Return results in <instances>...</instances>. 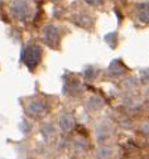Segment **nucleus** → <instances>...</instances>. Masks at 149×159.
<instances>
[{
	"label": "nucleus",
	"instance_id": "obj_7",
	"mask_svg": "<svg viewBox=\"0 0 149 159\" xmlns=\"http://www.w3.org/2000/svg\"><path fill=\"white\" fill-rule=\"evenodd\" d=\"M102 105H104V102L100 97H91L89 100V104H87L90 110H100Z\"/></svg>",
	"mask_w": 149,
	"mask_h": 159
},
{
	"label": "nucleus",
	"instance_id": "obj_1",
	"mask_svg": "<svg viewBox=\"0 0 149 159\" xmlns=\"http://www.w3.org/2000/svg\"><path fill=\"white\" fill-rule=\"evenodd\" d=\"M12 11L18 19H26L32 11V7L28 0H13Z\"/></svg>",
	"mask_w": 149,
	"mask_h": 159
},
{
	"label": "nucleus",
	"instance_id": "obj_8",
	"mask_svg": "<svg viewBox=\"0 0 149 159\" xmlns=\"http://www.w3.org/2000/svg\"><path fill=\"white\" fill-rule=\"evenodd\" d=\"M110 154H111V150H110L109 148H100L97 155H99L100 158H104V159H105V158H109Z\"/></svg>",
	"mask_w": 149,
	"mask_h": 159
},
{
	"label": "nucleus",
	"instance_id": "obj_6",
	"mask_svg": "<svg viewBox=\"0 0 149 159\" xmlns=\"http://www.w3.org/2000/svg\"><path fill=\"white\" fill-rule=\"evenodd\" d=\"M59 124H61V128L65 130V131H68L72 129L73 126V117L68 114H65V115H62L61 119H59Z\"/></svg>",
	"mask_w": 149,
	"mask_h": 159
},
{
	"label": "nucleus",
	"instance_id": "obj_12",
	"mask_svg": "<svg viewBox=\"0 0 149 159\" xmlns=\"http://www.w3.org/2000/svg\"><path fill=\"white\" fill-rule=\"evenodd\" d=\"M52 2H59V0H52Z\"/></svg>",
	"mask_w": 149,
	"mask_h": 159
},
{
	"label": "nucleus",
	"instance_id": "obj_5",
	"mask_svg": "<svg viewBox=\"0 0 149 159\" xmlns=\"http://www.w3.org/2000/svg\"><path fill=\"white\" fill-rule=\"evenodd\" d=\"M137 16L139 19V22H142L144 24H149V2H145L140 5H138Z\"/></svg>",
	"mask_w": 149,
	"mask_h": 159
},
{
	"label": "nucleus",
	"instance_id": "obj_9",
	"mask_svg": "<svg viewBox=\"0 0 149 159\" xmlns=\"http://www.w3.org/2000/svg\"><path fill=\"white\" fill-rule=\"evenodd\" d=\"M89 5H91V7H96V5H99V4H101V2L102 0H85Z\"/></svg>",
	"mask_w": 149,
	"mask_h": 159
},
{
	"label": "nucleus",
	"instance_id": "obj_10",
	"mask_svg": "<svg viewBox=\"0 0 149 159\" xmlns=\"http://www.w3.org/2000/svg\"><path fill=\"white\" fill-rule=\"evenodd\" d=\"M142 131H144L145 134H149V121L144 123L143 126H142Z\"/></svg>",
	"mask_w": 149,
	"mask_h": 159
},
{
	"label": "nucleus",
	"instance_id": "obj_4",
	"mask_svg": "<svg viewBox=\"0 0 149 159\" xmlns=\"http://www.w3.org/2000/svg\"><path fill=\"white\" fill-rule=\"evenodd\" d=\"M46 110H47V106L44 101L42 100H33L27 105V112L30 116H40L46 112Z\"/></svg>",
	"mask_w": 149,
	"mask_h": 159
},
{
	"label": "nucleus",
	"instance_id": "obj_2",
	"mask_svg": "<svg viewBox=\"0 0 149 159\" xmlns=\"http://www.w3.org/2000/svg\"><path fill=\"white\" fill-rule=\"evenodd\" d=\"M43 39L47 46L56 48L59 43V30L54 25H48L43 30Z\"/></svg>",
	"mask_w": 149,
	"mask_h": 159
},
{
	"label": "nucleus",
	"instance_id": "obj_3",
	"mask_svg": "<svg viewBox=\"0 0 149 159\" xmlns=\"http://www.w3.org/2000/svg\"><path fill=\"white\" fill-rule=\"evenodd\" d=\"M40 57H42V49L39 46H33L27 51L26 54V63L29 68H34L39 61H40Z\"/></svg>",
	"mask_w": 149,
	"mask_h": 159
},
{
	"label": "nucleus",
	"instance_id": "obj_11",
	"mask_svg": "<svg viewBox=\"0 0 149 159\" xmlns=\"http://www.w3.org/2000/svg\"><path fill=\"white\" fill-rule=\"evenodd\" d=\"M147 96H148V97H149V89H148V90H147Z\"/></svg>",
	"mask_w": 149,
	"mask_h": 159
}]
</instances>
